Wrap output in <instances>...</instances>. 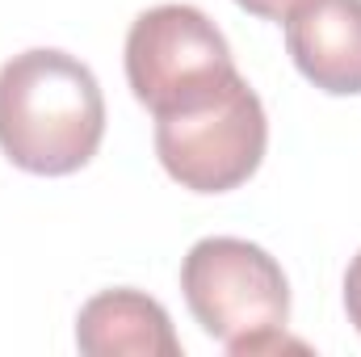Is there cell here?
<instances>
[{
	"mask_svg": "<svg viewBox=\"0 0 361 357\" xmlns=\"http://www.w3.org/2000/svg\"><path fill=\"white\" fill-rule=\"evenodd\" d=\"M76 345L89 357H180L169 311L143 290H101L76 315Z\"/></svg>",
	"mask_w": 361,
	"mask_h": 357,
	"instance_id": "8992f818",
	"label": "cell"
},
{
	"mask_svg": "<svg viewBox=\"0 0 361 357\" xmlns=\"http://www.w3.org/2000/svg\"><path fill=\"white\" fill-rule=\"evenodd\" d=\"M345 311H349V324L361 332V253L349 261V273H345Z\"/></svg>",
	"mask_w": 361,
	"mask_h": 357,
	"instance_id": "ba28073f",
	"label": "cell"
},
{
	"mask_svg": "<svg viewBox=\"0 0 361 357\" xmlns=\"http://www.w3.org/2000/svg\"><path fill=\"white\" fill-rule=\"evenodd\" d=\"M180 290L193 320L227 353L302 349L298 341H286L290 282L261 244L235 236L197 240L180 265Z\"/></svg>",
	"mask_w": 361,
	"mask_h": 357,
	"instance_id": "7a4b0ae2",
	"label": "cell"
},
{
	"mask_svg": "<svg viewBox=\"0 0 361 357\" xmlns=\"http://www.w3.org/2000/svg\"><path fill=\"white\" fill-rule=\"evenodd\" d=\"M235 76L223 30L193 4H156L126 34V80L139 105L173 114Z\"/></svg>",
	"mask_w": 361,
	"mask_h": 357,
	"instance_id": "277c9868",
	"label": "cell"
},
{
	"mask_svg": "<svg viewBox=\"0 0 361 357\" xmlns=\"http://www.w3.org/2000/svg\"><path fill=\"white\" fill-rule=\"evenodd\" d=\"M294 68L332 97L361 92V0H311L286 21Z\"/></svg>",
	"mask_w": 361,
	"mask_h": 357,
	"instance_id": "5b68a950",
	"label": "cell"
},
{
	"mask_svg": "<svg viewBox=\"0 0 361 357\" xmlns=\"http://www.w3.org/2000/svg\"><path fill=\"white\" fill-rule=\"evenodd\" d=\"M265 147V105L240 72L185 109L156 114V156L164 173L193 193L240 189L261 169Z\"/></svg>",
	"mask_w": 361,
	"mask_h": 357,
	"instance_id": "3957f363",
	"label": "cell"
},
{
	"mask_svg": "<svg viewBox=\"0 0 361 357\" xmlns=\"http://www.w3.org/2000/svg\"><path fill=\"white\" fill-rule=\"evenodd\" d=\"M105 135V97L89 63L34 47L0 68V152L34 177L85 169Z\"/></svg>",
	"mask_w": 361,
	"mask_h": 357,
	"instance_id": "6da1fadb",
	"label": "cell"
},
{
	"mask_svg": "<svg viewBox=\"0 0 361 357\" xmlns=\"http://www.w3.org/2000/svg\"><path fill=\"white\" fill-rule=\"evenodd\" d=\"M244 13H252V17H261V21H290L302 4H311V0H235Z\"/></svg>",
	"mask_w": 361,
	"mask_h": 357,
	"instance_id": "52a82bcc",
	"label": "cell"
}]
</instances>
